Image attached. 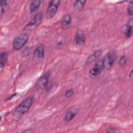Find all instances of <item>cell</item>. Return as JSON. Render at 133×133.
Wrapping results in <instances>:
<instances>
[{
  "label": "cell",
  "instance_id": "obj_8",
  "mask_svg": "<svg viewBox=\"0 0 133 133\" xmlns=\"http://www.w3.org/2000/svg\"><path fill=\"white\" fill-rule=\"evenodd\" d=\"M103 70V69L102 65V62L98 61L96 62L94 66L90 69L89 71V74L92 76H96L99 75Z\"/></svg>",
  "mask_w": 133,
  "mask_h": 133
},
{
  "label": "cell",
  "instance_id": "obj_22",
  "mask_svg": "<svg viewBox=\"0 0 133 133\" xmlns=\"http://www.w3.org/2000/svg\"><path fill=\"white\" fill-rule=\"evenodd\" d=\"M63 47V44L61 42H59L57 43V45H56V48L58 49H61L62 47Z\"/></svg>",
  "mask_w": 133,
  "mask_h": 133
},
{
  "label": "cell",
  "instance_id": "obj_3",
  "mask_svg": "<svg viewBox=\"0 0 133 133\" xmlns=\"http://www.w3.org/2000/svg\"><path fill=\"white\" fill-rule=\"evenodd\" d=\"M43 16L41 12L36 14L33 20L31 21L27 24L23 29V31L26 32H31V31L36 29L42 23Z\"/></svg>",
  "mask_w": 133,
  "mask_h": 133
},
{
  "label": "cell",
  "instance_id": "obj_24",
  "mask_svg": "<svg viewBox=\"0 0 133 133\" xmlns=\"http://www.w3.org/2000/svg\"><path fill=\"white\" fill-rule=\"evenodd\" d=\"M32 130H24V131H23V132H32Z\"/></svg>",
  "mask_w": 133,
  "mask_h": 133
},
{
  "label": "cell",
  "instance_id": "obj_10",
  "mask_svg": "<svg viewBox=\"0 0 133 133\" xmlns=\"http://www.w3.org/2000/svg\"><path fill=\"white\" fill-rule=\"evenodd\" d=\"M71 16L70 14H66L63 17L61 21V26L63 29H68L71 26Z\"/></svg>",
  "mask_w": 133,
  "mask_h": 133
},
{
  "label": "cell",
  "instance_id": "obj_6",
  "mask_svg": "<svg viewBox=\"0 0 133 133\" xmlns=\"http://www.w3.org/2000/svg\"><path fill=\"white\" fill-rule=\"evenodd\" d=\"M50 76V72H47L41 76L37 81L35 86L36 88L38 90H41L44 89L48 85L49 78Z\"/></svg>",
  "mask_w": 133,
  "mask_h": 133
},
{
  "label": "cell",
  "instance_id": "obj_17",
  "mask_svg": "<svg viewBox=\"0 0 133 133\" xmlns=\"http://www.w3.org/2000/svg\"><path fill=\"white\" fill-rule=\"evenodd\" d=\"M7 7V3L5 0H2L1 2V15H2L6 11Z\"/></svg>",
  "mask_w": 133,
  "mask_h": 133
},
{
  "label": "cell",
  "instance_id": "obj_5",
  "mask_svg": "<svg viewBox=\"0 0 133 133\" xmlns=\"http://www.w3.org/2000/svg\"><path fill=\"white\" fill-rule=\"evenodd\" d=\"M115 59L116 55L113 51L108 53L101 61L103 69L104 70H109L112 66Z\"/></svg>",
  "mask_w": 133,
  "mask_h": 133
},
{
  "label": "cell",
  "instance_id": "obj_23",
  "mask_svg": "<svg viewBox=\"0 0 133 133\" xmlns=\"http://www.w3.org/2000/svg\"><path fill=\"white\" fill-rule=\"evenodd\" d=\"M129 76L130 79H131V81H132V70H131V72H130V74H129Z\"/></svg>",
  "mask_w": 133,
  "mask_h": 133
},
{
  "label": "cell",
  "instance_id": "obj_14",
  "mask_svg": "<svg viewBox=\"0 0 133 133\" xmlns=\"http://www.w3.org/2000/svg\"><path fill=\"white\" fill-rule=\"evenodd\" d=\"M124 33L126 37L127 38H129L131 36L132 33V22L131 19H130L127 24Z\"/></svg>",
  "mask_w": 133,
  "mask_h": 133
},
{
  "label": "cell",
  "instance_id": "obj_7",
  "mask_svg": "<svg viewBox=\"0 0 133 133\" xmlns=\"http://www.w3.org/2000/svg\"><path fill=\"white\" fill-rule=\"evenodd\" d=\"M45 55V49L43 45H39L34 50L33 58L35 60L39 61L42 60Z\"/></svg>",
  "mask_w": 133,
  "mask_h": 133
},
{
  "label": "cell",
  "instance_id": "obj_13",
  "mask_svg": "<svg viewBox=\"0 0 133 133\" xmlns=\"http://www.w3.org/2000/svg\"><path fill=\"white\" fill-rule=\"evenodd\" d=\"M102 53V51L101 49H98L93 54L90 55L87 59L86 61V64H89L91 63L92 62H94L97 58H98L99 56H101Z\"/></svg>",
  "mask_w": 133,
  "mask_h": 133
},
{
  "label": "cell",
  "instance_id": "obj_9",
  "mask_svg": "<svg viewBox=\"0 0 133 133\" xmlns=\"http://www.w3.org/2000/svg\"><path fill=\"white\" fill-rule=\"evenodd\" d=\"M75 42L79 46H83L85 43V35L84 33L81 31H78L75 36Z\"/></svg>",
  "mask_w": 133,
  "mask_h": 133
},
{
  "label": "cell",
  "instance_id": "obj_19",
  "mask_svg": "<svg viewBox=\"0 0 133 133\" xmlns=\"http://www.w3.org/2000/svg\"><path fill=\"white\" fill-rule=\"evenodd\" d=\"M127 62V58L125 56L121 57L118 61V64L119 66H124Z\"/></svg>",
  "mask_w": 133,
  "mask_h": 133
},
{
  "label": "cell",
  "instance_id": "obj_18",
  "mask_svg": "<svg viewBox=\"0 0 133 133\" xmlns=\"http://www.w3.org/2000/svg\"><path fill=\"white\" fill-rule=\"evenodd\" d=\"M31 47H26L22 51V56L23 57H25L30 55L31 51Z\"/></svg>",
  "mask_w": 133,
  "mask_h": 133
},
{
  "label": "cell",
  "instance_id": "obj_15",
  "mask_svg": "<svg viewBox=\"0 0 133 133\" xmlns=\"http://www.w3.org/2000/svg\"><path fill=\"white\" fill-rule=\"evenodd\" d=\"M8 59V54L6 52L3 51L1 54L0 56V68L2 71Z\"/></svg>",
  "mask_w": 133,
  "mask_h": 133
},
{
  "label": "cell",
  "instance_id": "obj_21",
  "mask_svg": "<svg viewBox=\"0 0 133 133\" xmlns=\"http://www.w3.org/2000/svg\"><path fill=\"white\" fill-rule=\"evenodd\" d=\"M132 2H131L130 3V4H129V6H128V11H127V14L129 16H132L133 15V10H132Z\"/></svg>",
  "mask_w": 133,
  "mask_h": 133
},
{
  "label": "cell",
  "instance_id": "obj_16",
  "mask_svg": "<svg viewBox=\"0 0 133 133\" xmlns=\"http://www.w3.org/2000/svg\"><path fill=\"white\" fill-rule=\"evenodd\" d=\"M77 111L75 110H70L67 112L64 116V121L65 122H69L71 121L76 115Z\"/></svg>",
  "mask_w": 133,
  "mask_h": 133
},
{
  "label": "cell",
  "instance_id": "obj_20",
  "mask_svg": "<svg viewBox=\"0 0 133 133\" xmlns=\"http://www.w3.org/2000/svg\"><path fill=\"white\" fill-rule=\"evenodd\" d=\"M74 94V90L72 89H69L67 91H66L65 93V97L66 98L71 97Z\"/></svg>",
  "mask_w": 133,
  "mask_h": 133
},
{
  "label": "cell",
  "instance_id": "obj_4",
  "mask_svg": "<svg viewBox=\"0 0 133 133\" xmlns=\"http://www.w3.org/2000/svg\"><path fill=\"white\" fill-rule=\"evenodd\" d=\"M60 3V1L59 0H52L49 2L46 14V18L48 19L52 18L56 15Z\"/></svg>",
  "mask_w": 133,
  "mask_h": 133
},
{
  "label": "cell",
  "instance_id": "obj_1",
  "mask_svg": "<svg viewBox=\"0 0 133 133\" xmlns=\"http://www.w3.org/2000/svg\"><path fill=\"white\" fill-rule=\"evenodd\" d=\"M34 102L32 96L29 97L22 101L16 108L15 112L19 115H23L29 111Z\"/></svg>",
  "mask_w": 133,
  "mask_h": 133
},
{
  "label": "cell",
  "instance_id": "obj_2",
  "mask_svg": "<svg viewBox=\"0 0 133 133\" xmlns=\"http://www.w3.org/2000/svg\"><path fill=\"white\" fill-rule=\"evenodd\" d=\"M29 38L27 33H22L15 38L12 42V47L15 50H19L22 49L26 43Z\"/></svg>",
  "mask_w": 133,
  "mask_h": 133
},
{
  "label": "cell",
  "instance_id": "obj_12",
  "mask_svg": "<svg viewBox=\"0 0 133 133\" xmlns=\"http://www.w3.org/2000/svg\"><path fill=\"white\" fill-rule=\"evenodd\" d=\"M86 3V1L83 0H77L76 1L73 5V10L76 12H78L81 11L84 6L85 3Z\"/></svg>",
  "mask_w": 133,
  "mask_h": 133
},
{
  "label": "cell",
  "instance_id": "obj_11",
  "mask_svg": "<svg viewBox=\"0 0 133 133\" xmlns=\"http://www.w3.org/2000/svg\"><path fill=\"white\" fill-rule=\"evenodd\" d=\"M42 3H43V1L40 0L32 1L31 2L30 5V11L31 14H33L35 13L38 9L39 7H40Z\"/></svg>",
  "mask_w": 133,
  "mask_h": 133
}]
</instances>
